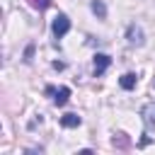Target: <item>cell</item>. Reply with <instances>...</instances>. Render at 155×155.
<instances>
[{"mask_svg": "<svg viewBox=\"0 0 155 155\" xmlns=\"http://www.w3.org/2000/svg\"><path fill=\"white\" fill-rule=\"evenodd\" d=\"M51 31H53L56 39H63V36L70 31V19H68V15L58 12V15L53 17V22H51Z\"/></svg>", "mask_w": 155, "mask_h": 155, "instance_id": "6da1fadb", "label": "cell"}, {"mask_svg": "<svg viewBox=\"0 0 155 155\" xmlns=\"http://www.w3.org/2000/svg\"><path fill=\"white\" fill-rule=\"evenodd\" d=\"M109 65H111V56H107V53H97V56L92 58V73H94V78L104 75Z\"/></svg>", "mask_w": 155, "mask_h": 155, "instance_id": "7a4b0ae2", "label": "cell"}, {"mask_svg": "<svg viewBox=\"0 0 155 155\" xmlns=\"http://www.w3.org/2000/svg\"><path fill=\"white\" fill-rule=\"evenodd\" d=\"M126 39H128L131 46H143V41H145L143 29H140L138 24H128V27H126Z\"/></svg>", "mask_w": 155, "mask_h": 155, "instance_id": "3957f363", "label": "cell"}, {"mask_svg": "<svg viewBox=\"0 0 155 155\" xmlns=\"http://www.w3.org/2000/svg\"><path fill=\"white\" fill-rule=\"evenodd\" d=\"M140 119H143L145 128H155V102L143 104V109H140Z\"/></svg>", "mask_w": 155, "mask_h": 155, "instance_id": "277c9868", "label": "cell"}, {"mask_svg": "<svg viewBox=\"0 0 155 155\" xmlns=\"http://www.w3.org/2000/svg\"><path fill=\"white\" fill-rule=\"evenodd\" d=\"M82 124V119L78 116V114H65V116H61V126L63 128H78Z\"/></svg>", "mask_w": 155, "mask_h": 155, "instance_id": "5b68a950", "label": "cell"}, {"mask_svg": "<svg viewBox=\"0 0 155 155\" xmlns=\"http://www.w3.org/2000/svg\"><path fill=\"white\" fill-rule=\"evenodd\" d=\"M136 82H138V75H136V73H126V75H121V80H119L121 90H133Z\"/></svg>", "mask_w": 155, "mask_h": 155, "instance_id": "8992f818", "label": "cell"}, {"mask_svg": "<svg viewBox=\"0 0 155 155\" xmlns=\"http://www.w3.org/2000/svg\"><path fill=\"white\" fill-rule=\"evenodd\" d=\"M53 94H56V97H53V104H56V107H63V104L70 99V87H61V90H56Z\"/></svg>", "mask_w": 155, "mask_h": 155, "instance_id": "52a82bcc", "label": "cell"}, {"mask_svg": "<svg viewBox=\"0 0 155 155\" xmlns=\"http://www.w3.org/2000/svg\"><path fill=\"white\" fill-rule=\"evenodd\" d=\"M92 12L99 17V19H107V5L102 0H92Z\"/></svg>", "mask_w": 155, "mask_h": 155, "instance_id": "ba28073f", "label": "cell"}, {"mask_svg": "<svg viewBox=\"0 0 155 155\" xmlns=\"http://www.w3.org/2000/svg\"><path fill=\"white\" fill-rule=\"evenodd\" d=\"M111 143L119 145V148H126V145H128V138H126V133H116V136L111 138Z\"/></svg>", "mask_w": 155, "mask_h": 155, "instance_id": "9c48e42d", "label": "cell"}, {"mask_svg": "<svg viewBox=\"0 0 155 155\" xmlns=\"http://www.w3.org/2000/svg\"><path fill=\"white\" fill-rule=\"evenodd\" d=\"M29 5L34 7V10H46V7H51V0H29Z\"/></svg>", "mask_w": 155, "mask_h": 155, "instance_id": "30bf717a", "label": "cell"}, {"mask_svg": "<svg viewBox=\"0 0 155 155\" xmlns=\"http://www.w3.org/2000/svg\"><path fill=\"white\" fill-rule=\"evenodd\" d=\"M31 53H34V46H27V51H24V61H31Z\"/></svg>", "mask_w": 155, "mask_h": 155, "instance_id": "8fae6325", "label": "cell"}]
</instances>
